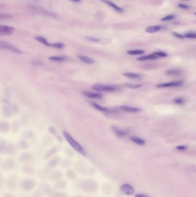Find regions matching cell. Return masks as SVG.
Returning <instances> with one entry per match:
<instances>
[{"label":"cell","instance_id":"cell-1","mask_svg":"<svg viewBox=\"0 0 196 197\" xmlns=\"http://www.w3.org/2000/svg\"><path fill=\"white\" fill-rule=\"evenodd\" d=\"M63 135L64 137L67 140V142L70 144V145L72 146L74 149H75L78 152L82 154H84V153H85L84 150L82 148L81 145L78 144L74 138H72V136L69 134L67 132L65 131H63Z\"/></svg>","mask_w":196,"mask_h":197},{"label":"cell","instance_id":"cell-2","mask_svg":"<svg viewBox=\"0 0 196 197\" xmlns=\"http://www.w3.org/2000/svg\"><path fill=\"white\" fill-rule=\"evenodd\" d=\"M91 88L97 91H108L114 92L119 90V88L117 86L112 85H102V84H94L91 86Z\"/></svg>","mask_w":196,"mask_h":197},{"label":"cell","instance_id":"cell-3","mask_svg":"<svg viewBox=\"0 0 196 197\" xmlns=\"http://www.w3.org/2000/svg\"><path fill=\"white\" fill-rule=\"evenodd\" d=\"M0 47L1 49L8 50L13 53H17V54H21L22 53L21 51L20 50L19 48H17L13 45L9 44L8 42H4V41H1L0 42Z\"/></svg>","mask_w":196,"mask_h":197},{"label":"cell","instance_id":"cell-4","mask_svg":"<svg viewBox=\"0 0 196 197\" xmlns=\"http://www.w3.org/2000/svg\"><path fill=\"white\" fill-rule=\"evenodd\" d=\"M14 27L8 26L5 25H0V34L2 35H11L13 33L14 31Z\"/></svg>","mask_w":196,"mask_h":197},{"label":"cell","instance_id":"cell-5","mask_svg":"<svg viewBox=\"0 0 196 197\" xmlns=\"http://www.w3.org/2000/svg\"><path fill=\"white\" fill-rule=\"evenodd\" d=\"M183 84V82L181 81H178L170 82H166L159 84L157 85V87L159 88H168V87H176L181 86Z\"/></svg>","mask_w":196,"mask_h":197},{"label":"cell","instance_id":"cell-6","mask_svg":"<svg viewBox=\"0 0 196 197\" xmlns=\"http://www.w3.org/2000/svg\"><path fill=\"white\" fill-rule=\"evenodd\" d=\"M121 190L125 195H131L134 194V190L133 188L128 184H125L121 187Z\"/></svg>","mask_w":196,"mask_h":197},{"label":"cell","instance_id":"cell-7","mask_svg":"<svg viewBox=\"0 0 196 197\" xmlns=\"http://www.w3.org/2000/svg\"><path fill=\"white\" fill-rule=\"evenodd\" d=\"M100 1H102V2H104L105 4L109 6L111 8H112L113 9L119 12H123V9L121 8H120L119 6L115 4V3H113V2H112L110 0H100Z\"/></svg>","mask_w":196,"mask_h":197},{"label":"cell","instance_id":"cell-8","mask_svg":"<svg viewBox=\"0 0 196 197\" xmlns=\"http://www.w3.org/2000/svg\"><path fill=\"white\" fill-rule=\"evenodd\" d=\"M120 108L122 110L124 111L125 112H130V113H137L141 111V110L139 108L134 107H132V106H121Z\"/></svg>","mask_w":196,"mask_h":197},{"label":"cell","instance_id":"cell-9","mask_svg":"<svg viewBox=\"0 0 196 197\" xmlns=\"http://www.w3.org/2000/svg\"><path fill=\"white\" fill-rule=\"evenodd\" d=\"M166 74L168 76H179L182 74V71L180 69H168L166 71Z\"/></svg>","mask_w":196,"mask_h":197},{"label":"cell","instance_id":"cell-10","mask_svg":"<svg viewBox=\"0 0 196 197\" xmlns=\"http://www.w3.org/2000/svg\"><path fill=\"white\" fill-rule=\"evenodd\" d=\"M112 130L116 134L120 137H123L128 134V132L125 130H121L116 126H113Z\"/></svg>","mask_w":196,"mask_h":197},{"label":"cell","instance_id":"cell-11","mask_svg":"<svg viewBox=\"0 0 196 197\" xmlns=\"http://www.w3.org/2000/svg\"><path fill=\"white\" fill-rule=\"evenodd\" d=\"M82 94L83 95L89 97V98H93V99H100L102 98V95H101L100 93H92L91 92L88 91H83Z\"/></svg>","mask_w":196,"mask_h":197},{"label":"cell","instance_id":"cell-12","mask_svg":"<svg viewBox=\"0 0 196 197\" xmlns=\"http://www.w3.org/2000/svg\"><path fill=\"white\" fill-rule=\"evenodd\" d=\"M158 58V57L157 55H155L153 53L151 54H148V55L140 57L139 58H137V59L138 61H147V60H153V59H156Z\"/></svg>","mask_w":196,"mask_h":197},{"label":"cell","instance_id":"cell-13","mask_svg":"<svg viewBox=\"0 0 196 197\" xmlns=\"http://www.w3.org/2000/svg\"><path fill=\"white\" fill-rule=\"evenodd\" d=\"M78 58H79L81 61L82 62L86 63L87 64H92V63H93L95 62V61L93 59L89 58L88 57H86V56L83 55H78Z\"/></svg>","mask_w":196,"mask_h":197},{"label":"cell","instance_id":"cell-14","mask_svg":"<svg viewBox=\"0 0 196 197\" xmlns=\"http://www.w3.org/2000/svg\"><path fill=\"white\" fill-rule=\"evenodd\" d=\"M162 28V27L161 25L150 26L146 29V32L147 33H154V32L159 31Z\"/></svg>","mask_w":196,"mask_h":197},{"label":"cell","instance_id":"cell-15","mask_svg":"<svg viewBox=\"0 0 196 197\" xmlns=\"http://www.w3.org/2000/svg\"><path fill=\"white\" fill-rule=\"evenodd\" d=\"M130 139L134 142V143L139 145H144L146 144V141L141 138H139L137 136H132L131 137Z\"/></svg>","mask_w":196,"mask_h":197},{"label":"cell","instance_id":"cell-16","mask_svg":"<svg viewBox=\"0 0 196 197\" xmlns=\"http://www.w3.org/2000/svg\"><path fill=\"white\" fill-rule=\"evenodd\" d=\"M123 75L125 77H128L132 79H140L141 78L142 76L138 73H135L125 72L123 73Z\"/></svg>","mask_w":196,"mask_h":197},{"label":"cell","instance_id":"cell-17","mask_svg":"<svg viewBox=\"0 0 196 197\" xmlns=\"http://www.w3.org/2000/svg\"><path fill=\"white\" fill-rule=\"evenodd\" d=\"M35 39L36 40H38L39 42L42 43V44L46 45V46H51V44H49L48 43V41L46 39L43 38L42 36H37L35 37Z\"/></svg>","mask_w":196,"mask_h":197},{"label":"cell","instance_id":"cell-18","mask_svg":"<svg viewBox=\"0 0 196 197\" xmlns=\"http://www.w3.org/2000/svg\"><path fill=\"white\" fill-rule=\"evenodd\" d=\"M91 106H93L96 109L100 111H102V112H109V109H108L107 108H105L104 107L98 105V104H97L96 103H91Z\"/></svg>","mask_w":196,"mask_h":197},{"label":"cell","instance_id":"cell-19","mask_svg":"<svg viewBox=\"0 0 196 197\" xmlns=\"http://www.w3.org/2000/svg\"><path fill=\"white\" fill-rule=\"evenodd\" d=\"M144 51L142 50H133L127 51V54L129 55H142L143 54Z\"/></svg>","mask_w":196,"mask_h":197},{"label":"cell","instance_id":"cell-20","mask_svg":"<svg viewBox=\"0 0 196 197\" xmlns=\"http://www.w3.org/2000/svg\"><path fill=\"white\" fill-rule=\"evenodd\" d=\"M49 59L53 61H57V62H62L66 60V58L65 57H59V56H53L50 57Z\"/></svg>","mask_w":196,"mask_h":197},{"label":"cell","instance_id":"cell-21","mask_svg":"<svg viewBox=\"0 0 196 197\" xmlns=\"http://www.w3.org/2000/svg\"><path fill=\"white\" fill-rule=\"evenodd\" d=\"M173 102L177 105H182L185 103V100L183 97H177L173 100Z\"/></svg>","mask_w":196,"mask_h":197},{"label":"cell","instance_id":"cell-22","mask_svg":"<svg viewBox=\"0 0 196 197\" xmlns=\"http://www.w3.org/2000/svg\"><path fill=\"white\" fill-rule=\"evenodd\" d=\"M185 38L189 39H196V32H189L184 35Z\"/></svg>","mask_w":196,"mask_h":197},{"label":"cell","instance_id":"cell-23","mask_svg":"<svg viewBox=\"0 0 196 197\" xmlns=\"http://www.w3.org/2000/svg\"><path fill=\"white\" fill-rule=\"evenodd\" d=\"M125 86L130 88L131 89H137V88H139L142 87L143 85L142 84H125Z\"/></svg>","mask_w":196,"mask_h":197},{"label":"cell","instance_id":"cell-24","mask_svg":"<svg viewBox=\"0 0 196 197\" xmlns=\"http://www.w3.org/2000/svg\"><path fill=\"white\" fill-rule=\"evenodd\" d=\"M153 54L155 55H157L158 58L159 57H166L168 56V54L166 53L163 52V51H157V52L153 53Z\"/></svg>","mask_w":196,"mask_h":197},{"label":"cell","instance_id":"cell-25","mask_svg":"<svg viewBox=\"0 0 196 197\" xmlns=\"http://www.w3.org/2000/svg\"><path fill=\"white\" fill-rule=\"evenodd\" d=\"M175 15H170L166 16L164 17H163L162 19H161L162 21H168V20H171L174 19L175 18Z\"/></svg>","mask_w":196,"mask_h":197},{"label":"cell","instance_id":"cell-26","mask_svg":"<svg viewBox=\"0 0 196 197\" xmlns=\"http://www.w3.org/2000/svg\"><path fill=\"white\" fill-rule=\"evenodd\" d=\"M51 47L57 48H62L64 47V44L62 43H56L51 44Z\"/></svg>","mask_w":196,"mask_h":197},{"label":"cell","instance_id":"cell-27","mask_svg":"<svg viewBox=\"0 0 196 197\" xmlns=\"http://www.w3.org/2000/svg\"><path fill=\"white\" fill-rule=\"evenodd\" d=\"M86 39H87L89 41L91 42H100V39L98 38H93V37H91V36H89V37H86Z\"/></svg>","mask_w":196,"mask_h":197},{"label":"cell","instance_id":"cell-28","mask_svg":"<svg viewBox=\"0 0 196 197\" xmlns=\"http://www.w3.org/2000/svg\"><path fill=\"white\" fill-rule=\"evenodd\" d=\"M172 35H173L175 37L177 38L183 39L185 38L184 35H182L181 34H179V33H177V32H175L172 33Z\"/></svg>","mask_w":196,"mask_h":197},{"label":"cell","instance_id":"cell-29","mask_svg":"<svg viewBox=\"0 0 196 197\" xmlns=\"http://www.w3.org/2000/svg\"><path fill=\"white\" fill-rule=\"evenodd\" d=\"M178 7L183 9H189V5H185L183 4H179L178 5Z\"/></svg>","mask_w":196,"mask_h":197},{"label":"cell","instance_id":"cell-30","mask_svg":"<svg viewBox=\"0 0 196 197\" xmlns=\"http://www.w3.org/2000/svg\"><path fill=\"white\" fill-rule=\"evenodd\" d=\"M176 149L179 150H185L187 149V147L186 146L184 145H180V146H178L176 147Z\"/></svg>","mask_w":196,"mask_h":197},{"label":"cell","instance_id":"cell-31","mask_svg":"<svg viewBox=\"0 0 196 197\" xmlns=\"http://www.w3.org/2000/svg\"><path fill=\"white\" fill-rule=\"evenodd\" d=\"M12 16H10V15H1V20H2L4 18H9V17H12Z\"/></svg>","mask_w":196,"mask_h":197},{"label":"cell","instance_id":"cell-32","mask_svg":"<svg viewBox=\"0 0 196 197\" xmlns=\"http://www.w3.org/2000/svg\"><path fill=\"white\" fill-rule=\"evenodd\" d=\"M135 197H148L147 195H144V194H138L136 195Z\"/></svg>","mask_w":196,"mask_h":197},{"label":"cell","instance_id":"cell-33","mask_svg":"<svg viewBox=\"0 0 196 197\" xmlns=\"http://www.w3.org/2000/svg\"><path fill=\"white\" fill-rule=\"evenodd\" d=\"M72 1H74V2H81V0H71Z\"/></svg>","mask_w":196,"mask_h":197},{"label":"cell","instance_id":"cell-34","mask_svg":"<svg viewBox=\"0 0 196 197\" xmlns=\"http://www.w3.org/2000/svg\"><path fill=\"white\" fill-rule=\"evenodd\" d=\"M194 14H195V15H196V13H194Z\"/></svg>","mask_w":196,"mask_h":197}]
</instances>
